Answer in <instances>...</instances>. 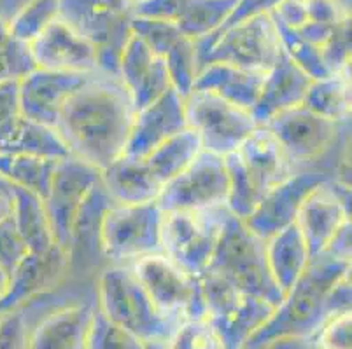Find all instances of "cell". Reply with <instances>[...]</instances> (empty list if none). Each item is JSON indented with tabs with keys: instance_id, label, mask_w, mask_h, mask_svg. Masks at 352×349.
I'll return each mask as SVG.
<instances>
[{
	"instance_id": "cell-1",
	"label": "cell",
	"mask_w": 352,
	"mask_h": 349,
	"mask_svg": "<svg viewBox=\"0 0 352 349\" xmlns=\"http://www.w3.org/2000/svg\"><path fill=\"white\" fill-rule=\"evenodd\" d=\"M135 108L118 77L95 72L67 100L56 131L70 156L104 169L124 152Z\"/></svg>"
},
{
	"instance_id": "cell-2",
	"label": "cell",
	"mask_w": 352,
	"mask_h": 349,
	"mask_svg": "<svg viewBox=\"0 0 352 349\" xmlns=\"http://www.w3.org/2000/svg\"><path fill=\"white\" fill-rule=\"evenodd\" d=\"M347 273H351V262L328 254L310 258L302 276L242 349H263L275 339L284 337L312 339L328 320L324 302L329 288Z\"/></svg>"
},
{
	"instance_id": "cell-3",
	"label": "cell",
	"mask_w": 352,
	"mask_h": 349,
	"mask_svg": "<svg viewBox=\"0 0 352 349\" xmlns=\"http://www.w3.org/2000/svg\"><path fill=\"white\" fill-rule=\"evenodd\" d=\"M207 273L228 281L240 292L277 307L284 293L268 269L265 239L256 236L244 220L230 213L219 236ZM204 271V273H206Z\"/></svg>"
},
{
	"instance_id": "cell-4",
	"label": "cell",
	"mask_w": 352,
	"mask_h": 349,
	"mask_svg": "<svg viewBox=\"0 0 352 349\" xmlns=\"http://www.w3.org/2000/svg\"><path fill=\"white\" fill-rule=\"evenodd\" d=\"M97 307L144 342L170 341L181 323L156 309L130 265L111 264L98 276Z\"/></svg>"
},
{
	"instance_id": "cell-5",
	"label": "cell",
	"mask_w": 352,
	"mask_h": 349,
	"mask_svg": "<svg viewBox=\"0 0 352 349\" xmlns=\"http://www.w3.org/2000/svg\"><path fill=\"white\" fill-rule=\"evenodd\" d=\"M197 51L198 67L221 62L265 73L279 60L283 47L272 12H267L197 40Z\"/></svg>"
},
{
	"instance_id": "cell-6",
	"label": "cell",
	"mask_w": 352,
	"mask_h": 349,
	"mask_svg": "<svg viewBox=\"0 0 352 349\" xmlns=\"http://www.w3.org/2000/svg\"><path fill=\"white\" fill-rule=\"evenodd\" d=\"M230 211L226 206L198 211H163V254L191 276L210 264Z\"/></svg>"
},
{
	"instance_id": "cell-7",
	"label": "cell",
	"mask_w": 352,
	"mask_h": 349,
	"mask_svg": "<svg viewBox=\"0 0 352 349\" xmlns=\"http://www.w3.org/2000/svg\"><path fill=\"white\" fill-rule=\"evenodd\" d=\"M163 210L156 201L109 208L102 224V257L111 264H132L163 254Z\"/></svg>"
},
{
	"instance_id": "cell-8",
	"label": "cell",
	"mask_w": 352,
	"mask_h": 349,
	"mask_svg": "<svg viewBox=\"0 0 352 349\" xmlns=\"http://www.w3.org/2000/svg\"><path fill=\"white\" fill-rule=\"evenodd\" d=\"M206 300V320L212 325L226 349H242L263 325L275 307L265 300L240 292L212 273L200 276Z\"/></svg>"
},
{
	"instance_id": "cell-9",
	"label": "cell",
	"mask_w": 352,
	"mask_h": 349,
	"mask_svg": "<svg viewBox=\"0 0 352 349\" xmlns=\"http://www.w3.org/2000/svg\"><path fill=\"white\" fill-rule=\"evenodd\" d=\"M128 265L163 316L179 323L206 318L200 278L188 274L165 254L147 255Z\"/></svg>"
},
{
	"instance_id": "cell-10",
	"label": "cell",
	"mask_w": 352,
	"mask_h": 349,
	"mask_svg": "<svg viewBox=\"0 0 352 349\" xmlns=\"http://www.w3.org/2000/svg\"><path fill=\"white\" fill-rule=\"evenodd\" d=\"M184 112L188 128L198 134L201 149L221 158L239 150L259 126L251 110L204 89H193L184 98Z\"/></svg>"
},
{
	"instance_id": "cell-11",
	"label": "cell",
	"mask_w": 352,
	"mask_h": 349,
	"mask_svg": "<svg viewBox=\"0 0 352 349\" xmlns=\"http://www.w3.org/2000/svg\"><path fill=\"white\" fill-rule=\"evenodd\" d=\"M228 171L225 159L201 150L195 161L162 187L156 203L163 211H198L226 206Z\"/></svg>"
},
{
	"instance_id": "cell-12",
	"label": "cell",
	"mask_w": 352,
	"mask_h": 349,
	"mask_svg": "<svg viewBox=\"0 0 352 349\" xmlns=\"http://www.w3.org/2000/svg\"><path fill=\"white\" fill-rule=\"evenodd\" d=\"M342 124L345 123L324 119L302 104L277 114L265 126L279 140L294 168L307 169L321 168L319 163L337 143Z\"/></svg>"
},
{
	"instance_id": "cell-13",
	"label": "cell",
	"mask_w": 352,
	"mask_h": 349,
	"mask_svg": "<svg viewBox=\"0 0 352 349\" xmlns=\"http://www.w3.org/2000/svg\"><path fill=\"white\" fill-rule=\"evenodd\" d=\"M100 180V169L81 159L67 156L60 159L51 180L50 192L44 197L47 219L54 243L69 257L72 226L89 189Z\"/></svg>"
},
{
	"instance_id": "cell-14",
	"label": "cell",
	"mask_w": 352,
	"mask_h": 349,
	"mask_svg": "<svg viewBox=\"0 0 352 349\" xmlns=\"http://www.w3.org/2000/svg\"><path fill=\"white\" fill-rule=\"evenodd\" d=\"M351 220V185L331 177L309 192L300 206L296 226L310 258L324 254L337 230Z\"/></svg>"
},
{
	"instance_id": "cell-15",
	"label": "cell",
	"mask_w": 352,
	"mask_h": 349,
	"mask_svg": "<svg viewBox=\"0 0 352 349\" xmlns=\"http://www.w3.org/2000/svg\"><path fill=\"white\" fill-rule=\"evenodd\" d=\"M333 171L321 168L296 169L286 180L275 185L259 200L258 206L244 222L261 239H268L279 230L293 226L298 217L300 206L309 192L329 180Z\"/></svg>"
},
{
	"instance_id": "cell-16",
	"label": "cell",
	"mask_w": 352,
	"mask_h": 349,
	"mask_svg": "<svg viewBox=\"0 0 352 349\" xmlns=\"http://www.w3.org/2000/svg\"><path fill=\"white\" fill-rule=\"evenodd\" d=\"M91 73L56 72L37 69L20 79L21 112L27 119L56 128L67 100Z\"/></svg>"
},
{
	"instance_id": "cell-17",
	"label": "cell",
	"mask_w": 352,
	"mask_h": 349,
	"mask_svg": "<svg viewBox=\"0 0 352 349\" xmlns=\"http://www.w3.org/2000/svg\"><path fill=\"white\" fill-rule=\"evenodd\" d=\"M184 128H188L184 98L170 88L158 100L135 112L123 154L146 159L156 147Z\"/></svg>"
},
{
	"instance_id": "cell-18",
	"label": "cell",
	"mask_w": 352,
	"mask_h": 349,
	"mask_svg": "<svg viewBox=\"0 0 352 349\" xmlns=\"http://www.w3.org/2000/svg\"><path fill=\"white\" fill-rule=\"evenodd\" d=\"M30 49L39 69L72 73L98 72L94 44L60 18L35 38Z\"/></svg>"
},
{
	"instance_id": "cell-19",
	"label": "cell",
	"mask_w": 352,
	"mask_h": 349,
	"mask_svg": "<svg viewBox=\"0 0 352 349\" xmlns=\"http://www.w3.org/2000/svg\"><path fill=\"white\" fill-rule=\"evenodd\" d=\"M118 79L126 89L135 112L172 88L163 58L156 56L133 32L121 54Z\"/></svg>"
},
{
	"instance_id": "cell-20",
	"label": "cell",
	"mask_w": 352,
	"mask_h": 349,
	"mask_svg": "<svg viewBox=\"0 0 352 349\" xmlns=\"http://www.w3.org/2000/svg\"><path fill=\"white\" fill-rule=\"evenodd\" d=\"M236 154L261 197L296 171L279 140L267 126L256 128Z\"/></svg>"
},
{
	"instance_id": "cell-21",
	"label": "cell",
	"mask_w": 352,
	"mask_h": 349,
	"mask_svg": "<svg viewBox=\"0 0 352 349\" xmlns=\"http://www.w3.org/2000/svg\"><path fill=\"white\" fill-rule=\"evenodd\" d=\"M310 81L312 79L298 65H294L283 51L275 65L265 72L258 101L251 110L256 123L265 126L280 112L302 105Z\"/></svg>"
},
{
	"instance_id": "cell-22",
	"label": "cell",
	"mask_w": 352,
	"mask_h": 349,
	"mask_svg": "<svg viewBox=\"0 0 352 349\" xmlns=\"http://www.w3.org/2000/svg\"><path fill=\"white\" fill-rule=\"evenodd\" d=\"M95 302L58 307L44 316L28 334V349H86Z\"/></svg>"
},
{
	"instance_id": "cell-23",
	"label": "cell",
	"mask_w": 352,
	"mask_h": 349,
	"mask_svg": "<svg viewBox=\"0 0 352 349\" xmlns=\"http://www.w3.org/2000/svg\"><path fill=\"white\" fill-rule=\"evenodd\" d=\"M100 182L118 204H142L156 201L163 185L156 180L146 159L121 154L100 169Z\"/></svg>"
},
{
	"instance_id": "cell-24",
	"label": "cell",
	"mask_w": 352,
	"mask_h": 349,
	"mask_svg": "<svg viewBox=\"0 0 352 349\" xmlns=\"http://www.w3.org/2000/svg\"><path fill=\"white\" fill-rule=\"evenodd\" d=\"M265 73L242 69L230 63L210 62L198 69L193 89L216 93L217 96L252 110L263 86Z\"/></svg>"
},
{
	"instance_id": "cell-25",
	"label": "cell",
	"mask_w": 352,
	"mask_h": 349,
	"mask_svg": "<svg viewBox=\"0 0 352 349\" xmlns=\"http://www.w3.org/2000/svg\"><path fill=\"white\" fill-rule=\"evenodd\" d=\"M113 204V197L109 196L100 180L89 189L74 220L69 262H97L102 257V224Z\"/></svg>"
},
{
	"instance_id": "cell-26",
	"label": "cell",
	"mask_w": 352,
	"mask_h": 349,
	"mask_svg": "<svg viewBox=\"0 0 352 349\" xmlns=\"http://www.w3.org/2000/svg\"><path fill=\"white\" fill-rule=\"evenodd\" d=\"M265 254L268 269L283 293L296 283L310 262L309 248L296 224L265 239Z\"/></svg>"
},
{
	"instance_id": "cell-27",
	"label": "cell",
	"mask_w": 352,
	"mask_h": 349,
	"mask_svg": "<svg viewBox=\"0 0 352 349\" xmlns=\"http://www.w3.org/2000/svg\"><path fill=\"white\" fill-rule=\"evenodd\" d=\"M12 220L32 255H50L60 250L54 243L44 201L27 189H12ZM67 255V254H65Z\"/></svg>"
},
{
	"instance_id": "cell-28",
	"label": "cell",
	"mask_w": 352,
	"mask_h": 349,
	"mask_svg": "<svg viewBox=\"0 0 352 349\" xmlns=\"http://www.w3.org/2000/svg\"><path fill=\"white\" fill-rule=\"evenodd\" d=\"M303 105L324 119L347 123L351 119L352 107L351 70L312 79L303 98Z\"/></svg>"
},
{
	"instance_id": "cell-29",
	"label": "cell",
	"mask_w": 352,
	"mask_h": 349,
	"mask_svg": "<svg viewBox=\"0 0 352 349\" xmlns=\"http://www.w3.org/2000/svg\"><path fill=\"white\" fill-rule=\"evenodd\" d=\"M0 154H25L47 159H63L70 156L56 128L35 123L25 115L0 142Z\"/></svg>"
},
{
	"instance_id": "cell-30",
	"label": "cell",
	"mask_w": 352,
	"mask_h": 349,
	"mask_svg": "<svg viewBox=\"0 0 352 349\" xmlns=\"http://www.w3.org/2000/svg\"><path fill=\"white\" fill-rule=\"evenodd\" d=\"M201 143L198 134L191 128H184L168 140L156 147L146 158L147 166L162 185L177 177L182 169H186L201 152Z\"/></svg>"
},
{
	"instance_id": "cell-31",
	"label": "cell",
	"mask_w": 352,
	"mask_h": 349,
	"mask_svg": "<svg viewBox=\"0 0 352 349\" xmlns=\"http://www.w3.org/2000/svg\"><path fill=\"white\" fill-rule=\"evenodd\" d=\"M58 161L60 159L37 158L25 154H0V177L44 200L50 192Z\"/></svg>"
},
{
	"instance_id": "cell-32",
	"label": "cell",
	"mask_w": 352,
	"mask_h": 349,
	"mask_svg": "<svg viewBox=\"0 0 352 349\" xmlns=\"http://www.w3.org/2000/svg\"><path fill=\"white\" fill-rule=\"evenodd\" d=\"M170 84L182 98L193 91L195 79L198 73V51L197 40L188 35L181 37L163 56Z\"/></svg>"
},
{
	"instance_id": "cell-33",
	"label": "cell",
	"mask_w": 352,
	"mask_h": 349,
	"mask_svg": "<svg viewBox=\"0 0 352 349\" xmlns=\"http://www.w3.org/2000/svg\"><path fill=\"white\" fill-rule=\"evenodd\" d=\"M60 18V0H30L8 21L12 37L32 44L54 19Z\"/></svg>"
},
{
	"instance_id": "cell-34",
	"label": "cell",
	"mask_w": 352,
	"mask_h": 349,
	"mask_svg": "<svg viewBox=\"0 0 352 349\" xmlns=\"http://www.w3.org/2000/svg\"><path fill=\"white\" fill-rule=\"evenodd\" d=\"M226 171H228V201H226V208L232 215L236 219L245 220L251 217L254 208L258 206L259 192L256 191L254 184L249 178L248 171H245L244 165L240 161V156L235 152L225 156Z\"/></svg>"
},
{
	"instance_id": "cell-35",
	"label": "cell",
	"mask_w": 352,
	"mask_h": 349,
	"mask_svg": "<svg viewBox=\"0 0 352 349\" xmlns=\"http://www.w3.org/2000/svg\"><path fill=\"white\" fill-rule=\"evenodd\" d=\"M274 21L275 27H277V34H279L280 47L291 62L298 65L310 79H321V77L328 75L329 70L326 69L324 60H322L321 47L309 43L305 37H302L298 30H293V28L279 23L275 18Z\"/></svg>"
},
{
	"instance_id": "cell-36",
	"label": "cell",
	"mask_w": 352,
	"mask_h": 349,
	"mask_svg": "<svg viewBox=\"0 0 352 349\" xmlns=\"http://www.w3.org/2000/svg\"><path fill=\"white\" fill-rule=\"evenodd\" d=\"M37 69L30 44L12 37L8 21L0 14V82L9 79H23Z\"/></svg>"
},
{
	"instance_id": "cell-37",
	"label": "cell",
	"mask_w": 352,
	"mask_h": 349,
	"mask_svg": "<svg viewBox=\"0 0 352 349\" xmlns=\"http://www.w3.org/2000/svg\"><path fill=\"white\" fill-rule=\"evenodd\" d=\"M86 349H146V342L113 320H109L95 304Z\"/></svg>"
},
{
	"instance_id": "cell-38",
	"label": "cell",
	"mask_w": 352,
	"mask_h": 349,
	"mask_svg": "<svg viewBox=\"0 0 352 349\" xmlns=\"http://www.w3.org/2000/svg\"><path fill=\"white\" fill-rule=\"evenodd\" d=\"M172 349H226L206 318L182 322L170 339Z\"/></svg>"
},
{
	"instance_id": "cell-39",
	"label": "cell",
	"mask_w": 352,
	"mask_h": 349,
	"mask_svg": "<svg viewBox=\"0 0 352 349\" xmlns=\"http://www.w3.org/2000/svg\"><path fill=\"white\" fill-rule=\"evenodd\" d=\"M321 54L329 73L351 70V18L333 28L328 40L321 46Z\"/></svg>"
},
{
	"instance_id": "cell-40",
	"label": "cell",
	"mask_w": 352,
	"mask_h": 349,
	"mask_svg": "<svg viewBox=\"0 0 352 349\" xmlns=\"http://www.w3.org/2000/svg\"><path fill=\"white\" fill-rule=\"evenodd\" d=\"M27 304L0 313V349H28Z\"/></svg>"
},
{
	"instance_id": "cell-41",
	"label": "cell",
	"mask_w": 352,
	"mask_h": 349,
	"mask_svg": "<svg viewBox=\"0 0 352 349\" xmlns=\"http://www.w3.org/2000/svg\"><path fill=\"white\" fill-rule=\"evenodd\" d=\"M314 349H352V315L333 316L312 339Z\"/></svg>"
},
{
	"instance_id": "cell-42",
	"label": "cell",
	"mask_w": 352,
	"mask_h": 349,
	"mask_svg": "<svg viewBox=\"0 0 352 349\" xmlns=\"http://www.w3.org/2000/svg\"><path fill=\"white\" fill-rule=\"evenodd\" d=\"M27 255L28 248L16 229L12 215L0 220V267L12 274V271L21 264Z\"/></svg>"
},
{
	"instance_id": "cell-43",
	"label": "cell",
	"mask_w": 352,
	"mask_h": 349,
	"mask_svg": "<svg viewBox=\"0 0 352 349\" xmlns=\"http://www.w3.org/2000/svg\"><path fill=\"white\" fill-rule=\"evenodd\" d=\"M23 117L20 104V81L9 79L0 82V142Z\"/></svg>"
},
{
	"instance_id": "cell-44",
	"label": "cell",
	"mask_w": 352,
	"mask_h": 349,
	"mask_svg": "<svg viewBox=\"0 0 352 349\" xmlns=\"http://www.w3.org/2000/svg\"><path fill=\"white\" fill-rule=\"evenodd\" d=\"M352 304V290H351V273L344 274L337 283L329 288L328 296H326L324 311L326 318H333V316L344 315V313H351Z\"/></svg>"
},
{
	"instance_id": "cell-45",
	"label": "cell",
	"mask_w": 352,
	"mask_h": 349,
	"mask_svg": "<svg viewBox=\"0 0 352 349\" xmlns=\"http://www.w3.org/2000/svg\"><path fill=\"white\" fill-rule=\"evenodd\" d=\"M351 238H352V224L351 220L345 222L340 229L337 230V234L333 236L329 245L326 246L324 254L331 255V257L338 258V261L351 262Z\"/></svg>"
},
{
	"instance_id": "cell-46",
	"label": "cell",
	"mask_w": 352,
	"mask_h": 349,
	"mask_svg": "<svg viewBox=\"0 0 352 349\" xmlns=\"http://www.w3.org/2000/svg\"><path fill=\"white\" fill-rule=\"evenodd\" d=\"M263 349H314V346L310 339L284 337V339H275V341H272L270 344L265 346Z\"/></svg>"
},
{
	"instance_id": "cell-47",
	"label": "cell",
	"mask_w": 352,
	"mask_h": 349,
	"mask_svg": "<svg viewBox=\"0 0 352 349\" xmlns=\"http://www.w3.org/2000/svg\"><path fill=\"white\" fill-rule=\"evenodd\" d=\"M9 287H11V274H9L6 269L0 267V311H4V309H2V300L8 296Z\"/></svg>"
},
{
	"instance_id": "cell-48",
	"label": "cell",
	"mask_w": 352,
	"mask_h": 349,
	"mask_svg": "<svg viewBox=\"0 0 352 349\" xmlns=\"http://www.w3.org/2000/svg\"><path fill=\"white\" fill-rule=\"evenodd\" d=\"M146 349H172L170 341H149L146 342Z\"/></svg>"
},
{
	"instance_id": "cell-49",
	"label": "cell",
	"mask_w": 352,
	"mask_h": 349,
	"mask_svg": "<svg viewBox=\"0 0 352 349\" xmlns=\"http://www.w3.org/2000/svg\"><path fill=\"white\" fill-rule=\"evenodd\" d=\"M12 189H14V185L9 184L4 177H0V194H9L11 196Z\"/></svg>"
},
{
	"instance_id": "cell-50",
	"label": "cell",
	"mask_w": 352,
	"mask_h": 349,
	"mask_svg": "<svg viewBox=\"0 0 352 349\" xmlns=\"http://www.w3.org/2000/svg\"><path fill=\"white\" fill-rule=\"evenodd\" d=\"M0 313H2V311H0Z\"/></svg>"
}]
</instances>
